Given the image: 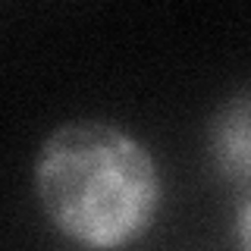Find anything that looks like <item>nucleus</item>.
Wrapping results in <instances>:
<instances>
[{"label":"nucleus","mask_w":251,"mask_h":251,"mask_svg":"<svg viewBox=\"0 0 251 251\" xmlns=\"http://www.w3.org/2000/svg\"><path fill=\"white\" fill-rule=\"evenodd\" d=\"M35 192L66 239L113 251L151 229L163 188L141 141L113 123L78 120L60 126L41 145Z\"/></svg>","instance_id":"1"},{"label":"nucleus","mask_w":251,"mask_h":251,"mask_svg":"<svg viewBox=\"0 0 251 251\" xmlns=\"http://www.w3.org/2000/svg\"><path fill=\"white\" fill-rule=\"evenodd\" d=\"M214 151L220 157V167L226 170V176H232L242 185V192H248V100L245 94L235 98L214 126Z\"/></svg>","instance_id":"2"}]
</instances>
